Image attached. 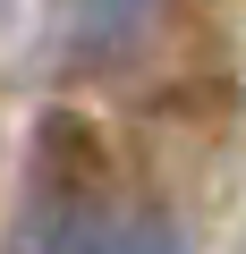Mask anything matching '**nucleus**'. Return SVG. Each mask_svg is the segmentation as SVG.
Returning <instances> with one entry per match:
<instances>
[{
  "instance_id": "1",
  "label": "nucleus",
  "mask_w": 246,
  "mask_h": 254,
  "mask_svg": "<svg viewBox=\"0 0 246 254\" xmlns=\"http://www.w3.org/2000/svg\"><path fill=\"white\" fill-rule=\"evenodd\" d=\"M110 212H102V161L85 144L77 119H43V144L9 220V246L0 254H102Z\"/></svg>"
},
{
  "instance_id": "3",
  "label": "nucleus",
  "mask_w": 246,
  "mask_h": 254,
  "mask_svg": "<svg viewBox=\"0 0 246 254\" xmlns=\"http://www.w3.org/2000/svg\"><path fill=\"white\" fill-rule=\"evenodd\" d=\"M102 254H195V246L178 237V220H162V212H136V220H119V229L102 237Z\"/></svg>"
},
{
  "instance_id": "2",
  "label": "nucleus",
  "mask_w": 246,
  "mask_h": 254,
  "mask_svg": "<svg viewBox=\"0 0 246 254\" xmlns=\"http://www.w3.org/2000/svg\"><path fill=\"white\" fill-rule=\"evenodd\" d=\"M162 26V0H68V60L77 68H128Z\"/></svg>"
}]
</instances>
